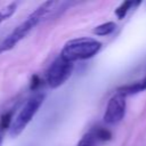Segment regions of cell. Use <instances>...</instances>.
I'll return each mask as SVG.
<instances>
[{"instance_id":"3957f363","label":"cell","mask_w":146,"mask_h":146,"mask_svg":"<svg viewBox=\"0 0 146 146\" xmlns=\"http://www.w3.org/2000/svg\"><path fill=\"white\" fill-rule=\"evenodd\" d=\"M44 94L39 92L32 96L21 108L18 114L15 116V119L11 122V125L9 128V133L11 137L19 136L24 129L27 127V124L32 121L33 116L38 113L39 108L41 107L43 100H44Z\"/></svg>"},{"instance_id":"6da1fadb","label":"cell","mask_w":146,"mask_h":146,"mask_svg":"<svg viewBox=\"0 0 146 146\" xmlns=\"http://www.w3.org/2000/svg\"><path fill=\"white\" fill-rule=\"evenodd\" d=\"M56 5H57L56 1H46L41 3L38 8H35V10L31 13L24 22H22L18 26H16L15 30L9 35H7V38L0 43V54L14 48L16 43H18L32 31L33 27H35L38 24H40L42 19L46 18V16L54 9Z\"/></svg>"},{"instance_id":"8992f818","label":"cell","mask_w":146,"mask_h":146,"mask_svg":"<svg viewBox=\"0 0 146 146\" xmlns=\"http://www.w3.org/2000/svg\"><path fill=\"white\" fill-rule=\"evenodd\" d=\"M144 90H146V76L140 81H137V82L125 84V86H122V87L117 88V92L123 95V96L138 94V92L144 91Z\"/></svg>"},{"instance_id":"9c48e42d","label":"cell","mask_w":146,"mask_h":146,"mask_svg":"<svg viewBox=\"0 0 146 146\" xmlns=\"http://www.w3.org/2000/svg\"><path fill=\"white\" fill-rule=\"evenodd\" d=\"M17 9V2H10L0 9V24L11 17Z\"/></svg>"},{"instance_id":"277c9868","label":"cell","mask_w":146,"mask_h":146,"mask_svg":"<svg viewBox=\"0 0 146 146\" xmlns=\"http://www.w3.org/2000/svg\"><path fill=\"white\" fill-rule=\"evenodd\" d=\"M74 64L64 59L63 57L56 58L46 72V82L50 88H58L71 76Z\"/></svg>"},{"instance_id":"ba28073f","label":"cell","mask_w":146,"mask_h":146,"mask_svg":"<svg viewBox=\"0 0 146 146\" xmlns=\"http://www.w3.org/2000/svg\"><path fill=\"white\" fill-rule=\"evenodd\" d=\"M116 27V24L114 22H106V23H103L98 26H96L92 32L96 34V35H99V36H104V35H108L111 34Z\"/></svg>"},{"instance_id":"52a82bcc","label":"cell","mask_w":146,"mask_h":146,"mask_svg":"<svg viewBox=\"0 0 146 146\" xmlns=\"http://www.w3.org/2000/svg\"><path fill=\"white\" fill-rule=\"evenodd\" d=\"M139 5H140V1H124L115 9V15L119 19H122L125 17V15L128 14V11L130 9H132L133 7L139 6Z\"/></svg>"},{"instance_id":"8fae6325","label":"cell","mask_w":146,"mask_h":146,"mask_svg":"<svg viewBox=\"0 0 146 146\" xmlns=\"http://www.w3.org/2000/svg\"><path fill=\"white\" fill-rule=\"evenodd\" d=\"M10 119H11V114L10 113H6V114H3L1 116V119H0V128H1V130L10 128V125H11Z\"/></svg>"},{"instance_id":"5b68a950","label":"cell","mask_w":146,"mask_h":146,"mask_svg":"<svg viewBox=\"0 0 146 146\" xmlns=\"http://www.w3.org/2000/svg\"><path fill=\"white\" fill-rule=\"evenodd\" d=\"M127 103L125 96L116 92L112 96L107 103L105 113H104V122L107 124H116L119 123L125 114Z\"/></svg>"},{"instance_id":"30bf717a","label":"cell","mask_w":146,"mask_h":146,"mask_svg":"<svg viewBox=\"0 0 146 146\" xmlns=\"http://www.w3.org/2000/svg\"><path fill=\"white\" fill-rule=\"evenodd\" d=\"M94 131H95V135H96L98 140L105 141V140H110L112 137L111 131H108L105 128H96V129H94Z\"/></svg>"},{"instance_id":"4fadbf2b","label":"cell","mask_w":146,"mask_h":146,"mask_svg":"<svg viewBox=\"0 0 146 146\" xmlns=\"http://www.w3.org/2000/svg\"><path fill=\"white\" fill-rule=\"evenodd\" d=\"M1 144H2V137L0 136V146H1Z\"/></svg>"},{"instance_id":"7a4b0ae2","label":"cell","mask_w":146,"mask_h":146,"mask_svg":"<svg viewBox=\"0 0 146 146\" xmlns=\"http://www.w3.org/2000/svg\"><path fill=\"white\" fill-rule=\"evenodd\" d=\"M102 48V43L92 38H78L67 41L60 50V57L74 63L75 60L94 57Z\"/></svg>"},{"instance_id":"7c38bea8","label":"cell","mask_w":146,"mask_h":146,"mask_svg":"<svg viewBox=\"0 0 146 146\" xmlns=\"http://www.w3.org/2000/svg\"><path fill=\"white\" fill-rule=\"evenodd\" d=\"M39 84H40V79H39V76L36 74H34L32 76V79H31V86H30V88L32 90H34V89H36L39 87Z\"/></svg>"}]
</instances>
